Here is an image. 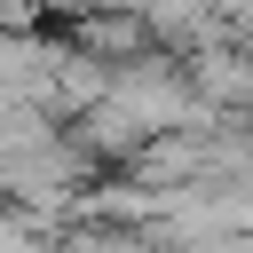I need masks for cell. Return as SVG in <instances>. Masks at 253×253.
Segmentation results:
<instances>
[]
</instances>
